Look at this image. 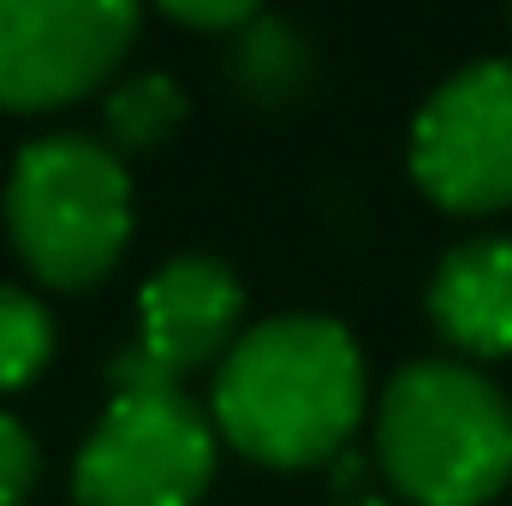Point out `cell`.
Segmentation results:
<instances>
[{"label":"cell","mask_w":512,"mask_h":506,"mask_svg":"<svg viewBox=\"0 0 512 506\" xmlns=\"http://www.w3.org/2000/svg\"><path fill=\"white\" fill-rule=\"evenodd\" d=\"M376 465L411 506H489L512 483V399L471 364L417 358L376 399Z\"/></svg>","instance_id":"cell-2"},{"label":"cell","mask_w":512,"mask_h":506,"mask_svg":"<svg viewBox=\"0 0 512 506\" xmlns=\"http://www.w3.org/2000/svg\"><path fill=\"white\" fill-rule=\"evenodd\" d=\"M245 286L221 256H173L143 280L137 346L167 381L203 370L239 346Z\"/></svg>","instance_id":"cell-7"},{"label":"cell","mask_w":512,"mask_h":506,"mask_svg":"<svg viewBox=\"0 0 512 506\" xmlns=\"http://www.w3.org/2000/svg\"><path fill=\"white\" fill-rule=\"evenodd\" d=\"M221 435L179 387L114 393L72 465L78 506H197Z\"/></svg>","instance_id":"cell-4"},{"label":"cell","mask_w":512,"mask_h":506,"mask_svg":"<svg viewBox=\"0 0 512 506\" xmlns=\"http://www.w3.org/2000/svg\"><path fill=\"white\" fill-rule=\"evenodd\" d=\"M358 477H364V459H358V453H340V459H334V483H340V489H358Z\"/></svg>","instance_id":"cell-14"},{"label":"cell","mask_w":512,"mask_h":506,"mask_svg":"<svg viewBox=\"0 0 512 506\" xmlns=\"http://www.w3.org/2000/svg\"><path fill=\"white\" fill-rule=\"evenodd\" d=\"M411 179L447 215L512 209V60L453 72L411 120Z\"/></svg>","instance_id":"cell-5"},{"label":"cell","mask_w":512,"mask_h":506,"mask_svg":"<svg viewBox=\"0 0 512 506\" xmlns=\"http://www.w3.org/2000/svg\"><path fill=\"white\" fill-rule=\"evenodd\" d=\"M54 358V316L36 292L0 286V393H18Z\"/></svg>","instance_id":"cell-11"},{"label":"cell","mask_w":512,"mask_h":506,"mask_svg":"<svg viewBox=\"0 0 512 506\" xmlns=\"http://www.w3.org/2000/svg\"><path fill=\"white\" fill-rule=\"evenodd\" d=\"M340 506H387V501H376V495H358V501H340Z\"/></svg>","instance_id":"cell-15"},{"label":"cell","mask_w":512,"mask_h":506,"mask_svg":"<svg viewBox=\"0 0 512 506\" xmlns=\"http://www.w3.org/2000/svg\"><path fill=\"white\" fill-rule=\"evenodd\" d=\"M36 477H42V447H36V435H30L12 411H0V506H24L30 489H36Z\"/></svg>","instance_id":"cell-12"},{"label":"cell","mask_w":512,"mask_h":506,"mask_svg":"<svg viewBox=\"0 0 512 506\" xmlns=\"http://www.w3.org/2000/svg\"><path fill=\"white\" fill-rule=\"evenodd\" d=\"M185 120V90L167 78V72H131L108 90L102 102V131H108V149L114 155H143V149H161Z\"/></svg>","instance_id":"cell-10"},{"label":"cell","mask_w":512,"mask_h":506,"mask_svg":"<svg viewBox=\"0 0 512 506\" xmlns=\"http://www.w3.org/2000/svg\"><path fill=\"white\" fill-rule=\"evenodd\" d=\"M6 233L42 286L54 292L102 286L131 239L126 161L84 131H54L24 143L6 179Z\"/></svg>","instance_id":"cell-3"},{"label":"cell","mask_w":512,"mask_h":506,"mask_svg":"<svg viewBox=\"0 0 512 506\" xmlns=\"http://www.w3.org/2000/svg\"><path fill=\"white\" fill-rule=\"evenodd\" d=\"M167 18L191 24V30H245L256 6L251 0H167Z\"/></svg>","instance_id":"cell-13"},{"label":"cell","mask_w":512,"mask_h":506,"mask_svg":"<svg viewBox=\"0 0 512 506\" xmlns=\"http://www.w3.org/2000/svg\"><path fill=\"white\" fill-rule=\"evenodd\" d=\"M370 405L364 352L334 316H274L239 334L215 376V435L274 471L334 465Z\"/></svg>","instance_id":"cell-1"},{"label":"cell","mask_w":512,"mask_h":506,"mask_svg":"<svg viewBox=\"0 0 512 506\" xmlns=\"http://www.w3.org/2000/svg\"><path fill=\"white\" fill-rule=\"evenodd\" d=\"M227 72L239 78V90H245L251 102H268V108H274V102H292V96L310 84L316 60H310V42H304L298 24L256 12L251 24L239 30L233 54H227Z\"/></svg>","instance_id":"cell-9"},{"label":"cell","mask_w":512,"mask_h":506,"mask_svg":"<svg viewBox=\"0 0 512 506\" xmlns=\"http://www.w3.org/2000/svg\"><path fill=\"white\" fill-rule=\"evenodd\" d=\"M429 322L471 358H512V239H465L429 274Z\"/></svg>","instance_id":"cell-8"},{"label":"cell","mask_w":512,"mask_h":506,"mask_svg":"<svg viewBox=\"0 0 512 506\" xmlns=\"http://www.w3.org/2000/svg\"><path fill=\"white\" fill-rule=\"evenodd\" d=\"M131 42L126 0H0V108L48 114L102 90Z\"/></svg>","instance_id":"cell-6"}]
</instances>
